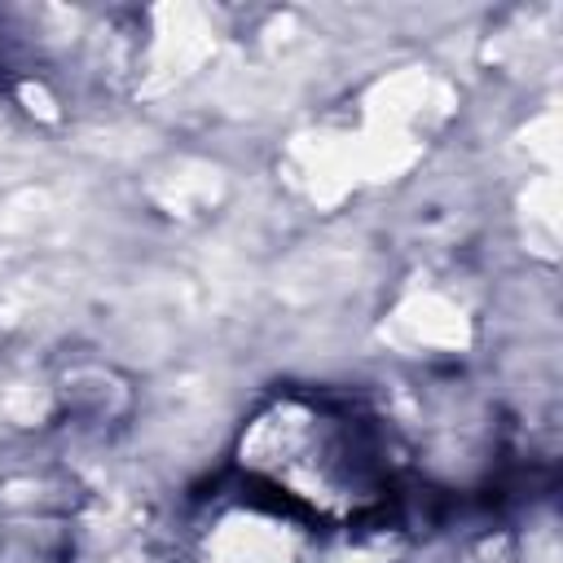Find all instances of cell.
Instances as JSON below:
<instances>
[{
	"instance_id": "1",
	"label": "cell",
	"mask_w": 563,
	"mask_h": 563,
	"mask_svg": "<svg viewBox=\"0 0 563 563\" xmlns=\"http://www.w3.org/2000/svg\"><path fill=\"white\" fill-rule=\"evenodd\" d=\"M246 457L273 484H282V493L321 510H356L378 484V462L361 422L321 405H277L255 422Z\"/></svg>"
}]
</instances>
